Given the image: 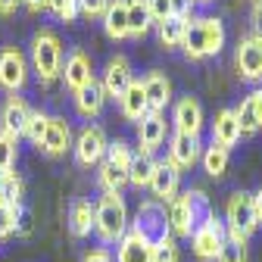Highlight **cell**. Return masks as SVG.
<instances>
[{"label": "cell", "mask_w": 262, "mask_h": 262, "mask_svg": "<svg viewBox=\"0 0 262 262\" xmlns=\"http://www.w3.org/2000/svg\"><path fill=\"white\" fill-rule=\"evenodd\" d=\"M190 4H212V0H190Z\"/></svg>", "instance_id": "46"}, {"label": "cell", "mask_w": 262, "mask_h": 262, "mask_svg": "<svg viewBox=\"0 0 262 262\" xmlns=\"http://www.w3.org/2000/svg\"><path fill=\"white\" fill-rule=\"evenodd\" d=\"M153 169H156V159L150 153L135 150V159H131V169H128V184L138 187V190H147L150 178H153Z\"/></svg>", "instance_id": "29"}, {"label": "cell", "mask_w": 262, "mask_h": 262, "mask_svg": "<svg viewBox=\"0 0 262 262\" xmlns=\"http://www.w3.org/2000/svg\"><path fill=\"white\" fill-rule=\"evenodd\" d=\"M131 159H135V147H131L128 141H122V138L110 141V147H106V156H103V162H110L113 169H119L122 175H128V169H131Z\"/></svg>", "instance_id": "32"}, {"label": "cell", "mask_w": 262, "mask_h": 262, "mask_svg": "<svg viewBox=\"0 0 262 262\" xmlns=\"http://www.w3.org/2000/svg\"><path fill=\"white\" fill-rule=\"evenodd\" d=\"M234 69L247 84H262V35H244L234 47Z\"/></svg>", "instance_id": "7"}, {"label": "cell", "mask_w": 262, "mask_h": 262, "mask_svg": "<svg viewBox=\"0 0 262 262\" xmlns=\"http://www.w3.org/2000/svg\"><path fill=\"white\" fill-rule=\"evenodd\" d=\"M22 196H25V181L19 172H4L0 175V200L10 203V206H22Z\"/></svg>", "instance_id": "33"}, {"label": "cell", "mask_w": 262, "mask_h": 262, "mask_svg": "<svg viewBox=\"0 0 262 262\" xmlns=\"http://www.w3.org/2000/svg\"><path fill=\"white\" fill-rule=\"evenodd\" d=\"M153 262H181V250L172 234H162L153 241Z\"/></svg>", "instance_id": "34"}, {"label": "cell", "mask_w": 262, "mask_h": 262, "mask_svg": "<svg viewBox=\"0 0 262 262\" xmlns=\"http://www.w3.org/2000/svg\"><path fill=\"white\" fill-rule=\"evenodd\" d=\"M215 262H247V247L225 241L222 250H219V256H215Z\"/></svg>", "instance_id": "40"}, {"label": "cell", "mask_w": 262, "mask_h": 262, "mask_svg": "<svg viewBox=\"0 0 262 262\" xmlns=\"http://www.w3.org/2000/svg\"><path fill=\"white\" fill-rule=\"evenodd\" d=\"M72 141H75L72 125L66 122L62 116H50L44 135H41V141H38V150H41L44 156H50V159H59V156H66V153L72 150Z\"/></svg>", "instance_id": "11"}, {"label": "cell", "mask_w": 262, "mask_h": 262, "mask_svg": "<svg viewBox=\"0 0 262 262\" xmlns=\"http://www.w3.org/2000/svg\"><path fill=\"white\" fill-rule=\"evenodd\" d=\"M222 222H225V228H234V231L253 237L259 231L256 215H253V193L250 190H234L225 203V219Z\"/></svg>", "instance_id": "8"}, {"label": "cell", "mask_w": 262, "mask_h": 262, "mask_svg": "<svg viewBox=\"0 0 262 262\" xmlns=\"http://www.w3.org/2000/svg\"><path fill=\"white\" fill-rule=\"evenodd\" d=\"M237 116V125H241V138H253L262 131V84L253 88L247 97H244V103L234 110Z\"/></svg>", "instance_id": "21"}, {"label": "cell", "mask_w": 262, "mask_h": 262, "mask_svg": "<svg viewBox=\"0 0 262 262\" xmlns=\"http://www.w3.org/2000/svg\"><path fill=\"white\" fill-rule=\"evenodd\" d=\"M135 81V69H131V59L125 53H116L106 59L103 66V78H100V88L106 94V100H119V97L128 91V84Z\"/></svg>", "instance_id": "10"}, {"label": "cell", "mask_w": 262, "mask_h": 262, "mask_svg": "<svg viewBox=\"0 0 262 262\" xmlns=\"http://www.w3.org/2000/svg\"><path fill=\"white\" fill-rule=\"evenodd\" d=\"M222 244H225V222L215 212H209L190 231V250H193V256L200 259V262H215Z\"/></svg>", "instance_id": "5"}, {"label": "cell", "mask_w": 262, "mask_h": 262, "mask_svg": "<svg viewBox=\"0 0 262 262\" xmlns=\"http://www.w3.org/2000/svg\"><path fill=\"white\" fill-rule=\"evenodd\" d=\"M16 159H19V138L0 131V175L10 172L16 166Z\"/></svg>", "instance_id": "35"}, {"label": "cell", "mask_w": 262, "mask_h": 262, "mask_svg": "<svg viewBox=\"0 0 262 262\" xmlns=\"http://www.w3.org/2000/svg\"><path fill=\"white\" fill-rule=\"evenodd\" d=\"M19 212H22V206H10V203L0 200V241H7V237L16 234V228H19Z\"/></svg>", "instance_id": "36"}, {"label": "cell", "mask_w": 262, "mask_h": 262, "mask_svg": "<svg viewBox=\"0 0 262 262\" xmlns=\"http://www.w3.org/2000/svg\"><path fill=\"white\" fill-rule=\"evenodd\" d=\"M209 131H212V144L231 150L237 141H241V125H237V116L234 110H219L209 122Z\"/></svg>", "instance_id": "23"}, {"label": "cell", "mask_w": 262, "mask_h": 262, "mask_svg": "<svg viewBox=\"0 0 262 262\" xmlns=\"http://www.w3.org/2000/svg\"><path fill=\"white\" fill-rule=\"evenodd\" d=\"M119 113H122V119H128V122H141L147 113H150V106H147V97H144V84H141V78H135L128 84V91L119 97Z\"/></svg>", "instance_id": "24"}, {"label": "cell", "mask_w": 262, "mask_h": 262, "mask_svg": "<svg viewBox=\"0 0 262 262\" xmlns=\"http://www.w3.org/2000/svg\"><path fill=\"white\" fill-rule=\"evenodd\" d=\"M28 116H31L28 100L19 97V94H10L4 100V106H0V131H7L13 138H22V131L28 125Z\"/></svg>", "instance_id": "19"}, {"label": "cell", "mask_w": 262, "mask_h": 262, "mask_svg": "<svg viewBox=\"0 0 262 262\" xmlns=\"http://www.w3.org/2000/svg\"><path fill=\"white\" fill-rule=\"evenodd\" d=\"M150 7H147V0H128V38H147L150 35Z\"/></svg>", "instance_id": "27"}, {"label": "cell", "mask_w": 262, "mask_h": 262, "mask_svg": "<svg viewBox=\"0 0 262 262\" xmlns=\"http://www.w3.org/2000/svg\"><path fill=\"white\" fill-rule=\"evenodd\" d=\"M72 103H75V113L81 116V119H97V116H103V110H106V94H103V88H100V81H91V84H84L81 91H75L72 94Z\"/></svg>", "instance_id": "22"}, {"label": "cell", "mask_w": 262, "mask_h": 262, "mask_svg": "<svg viewBox=\"0 0 262 262\" xmlns=\"http://www.w3.org/2000/svg\"><path fill=\"white\" fill-rule=\"evenodd\" d=\"M47 113L44 110H31V116H28V125H25V131H22V138H28L31 144L38 147V141H41V135H44V128H47Z\"/></svg>", "instance_id": "37"}, {"label": "cell", "mask_w": 262, "mask_h": 262, "mask_svg": "<svg viewBox=\"0 0 262 262\" xmlns=\"http://www.w3.org/2000/svg\"><path fill=\"white\" fill-rule=\"evenodd\" d=\"M172 125L181 135H190V138H200V131L206 125V116H203V106L196 97H178L175 106H172Z\"/></svg>", "instance_id": "12"}, {"label": "cell", "mask_w": 262, "mask_h": 262, "mask_svg": "<svg viewBox=\"0 0 262 262\" xmlns=\"http://www.w3.org/2000/svg\"><path fill=\"white\" fill-rule=\"evenodd\" d=\"M116 262H153V241L138 228H128L116 244Z\"/></svg>", "instance_id": "18"}, {"label": "cell", "mask_w": 262, "mask_h": 262, "mask_svg": "<svg viewBox=\"0 0 262 262\" xmlns=\"http://www.w3.org/2000/svg\"><path fill=\"white\" fill-rule=\"evenodd\" d=\"M141 84H144V97H147L150 113H166V106L172 103V78L166 72L153 69L141 78Z\"/></svg>", "instance_id": "20"}, {"label": "cell", "mask_w": 262, "mask_h": 262, "mask_svg": "<svg viewBox=\"0 0 262 262\" xmlns=\"http://www.w3.org/2000/svg\"><path fill=\"white\" fill-rule=\"evenodd\" d=\"M22 7H25L31 16H38V13H44V10H47V0H22Z\"/></svg>", "instance_id": "44"}, {"label": "cell", "mask_w": 262, "mask_h": 262, "mask_svg": "<svg viewBox=\"0 0 262 262\" xmlns=\"http://www.w3.org/2000/svg\"><path fill=\"white\" fill-rule=\"evenodd\" d=\"M47 10L59 19V22H75L78 19V0H47Z\"/></svg>", "instance_id": "38"}, {"label": "cell", "mask_w": 262, "mask_h": 262, "mask_svg": "<svg viewBox=\"0 0 262 262\" xmlns=\"http://www.w3.org/2000/svg\"><path fill=\"white\" fill-rule=\"evenodd\" d=\"M169 138V122H166V113H147L141 122H138V150L141 153H156Z\"/></svg>", "instance_id": "16"}, {"label": "cell", "mask_w": 262, "mask_h": 262, "mask_svg": "<svg viewBox=\"0 0 262 262\" xmlns=\"http://www.w3.org/2000/svg\"><path fill=\"white\" fill-rule=\"evenodd\" d=\"M225 41H228V31L219 16H196V19H187L181 50L190 62H200V59L219 56L225 50Z\"/></svg>", "instance_id": "1"}, {"label": "cell", "mask_w": 262, "mask_h": 262, "mask_svg": "<svg viewBox=\"0 0 262 262\" xmlns=\"http://www.w3.org/2000/svg\"><path fill=\"white\" fill-rule=\"evenodd\" d=\"M69 231L72 237H88L94 231V203L91 200H75L69 209Z\"/></svg>", "instance_id": "28"}, {"label": "cell", "mask_w": 262, "mask_h": 262, "mask_svg": "<svg viewBox=\"0 0 262 262\" xmlns=\"http://www.w3.org/2000/svg\"><path fill=\"white\" fill-rule=\"evenodd\" d=\"M28 56L19 47H4L0 50V88L7 94H19L28 84Z\"/></svg>", "instance_id": "9"}, {"label": "cell", "mask_w": 262, "mask_h": 262, "mask_svg": "<svg viewBox=\"0 0 262 262\" xmlns=\"http://www.w3.org/2000/svg\"><path fill=\"white\" fill-rule=\"evenodd\" d=\"M106 7H110V0H78V16H84L88 22H100Z\"/></svg>", "instance_id": "39"}, {"label": "cell", "mask_w": 262, "mask_h": 262, "mask_svg": "<svg viewBox=\"0 0 262 262\" xmlns=\"http://www.w3.org/2000/svg\"><path fill=\"white\" fill-rule=\"evenodd\" d=\"M59 78H62V84L69 88L72 94L81 91L84 84H91V81H94V62H91V56H88L81 47H75L69 56L62 59V72H59Z\"/></svg>", "instance_id": "15"}, {"label": "cell", "mask_w": 262, "mask_h": 262, "mask_svg": "<svg viewBox=\"0 0 262 262\" xmlns=\"http://www.w3.org/2000/svg\"><path fill=\"white\" fill-rule=\"evenodd\" d=\"M81 262H113V253H110V247H91V250H84Z\"/></svg>", "instance_id": "41"}, {"label": "cell", "mask_w": 262, "mask_h": 262, "mask_svg": "<svg viewBox=\"0 0 262 262\" xmlns=\"http://www.w3.org/2000/svg\"><path fill=\"white\" fill-rule=\"evenodd\" d=\"M147 190H150V200H156V203L175 200L178 190H181V172L169 159H156V169H153V178H150Z\"/></svg>", "instance_id": "13"}, {"label": "cell", "mask_w": 262, "mask_h": 262, "mask_svg": "<svg viewBox=\"0 0 262 262\" xmlns=\"http://www.w3.org/2000/svg\"><path fill=\"white\" fill-rule=\"evenodd\" d=\"M106 147H110V138L100 125H84L75 141H72V153H75V162L81 169H97L106 156Z\"/></svg>", "instance_id": "6"}, {"label": "cell", "mask_w": 262, "mask_h": 262, "mask_svg": "<svg viewBox=\"0 0 262 262\" xmlns=\"http://www.w3.org/2000/svg\"><path fill=\"white\" fill-rule=\"evenodd\" d=\"M250 25H253V35H262V4H253V10H250Z\"/></svg>", "instance_id": "42"}, {"label": "cell", "mask_w": 262, "mask_h": 262, "mask_svg": "<svg viewBox=\"0 0 262 262\" xmlns=\"http://www.w3.org/2000/svg\"><path fill=\"white\" fill-rule=\"evenodd\" d=\"M200 156H203V144H200V138H190V135H181V131H172L169 135V162L178 169V172H187V169H193L196 162H200Z\"/></svg>", "instance_id": "14"}, {"label": "cell", "mask_w": 262, "mask_h": 262, "mask_svg": "<svg viewBox=\"0 0 262 262\" xmlns=\"http://www.w3.org/2000/svg\"><path fill=\"white\" fill-rule=\"evenodd\" d=\"M184 31H187V19H169V22L156 25V41L162 50H175L184 41Z\"/></svg>", "instance_id": "31"}, {"label": "cell", "mask_w": 262, "mask_h": 262, "mask_svg": "<svg viewBox=\"0 0 262 262\" xmlns=\"http://www.w3.org/2000/svg\"><path fill=\"white\" fill-rule=\"evenodd\" d=\"M100 22L110 41H128V0H110Z\"/></svg>", "instance_id": "25"}, {"label": "cell", "mask_w": 262, "mask_h": 262, "mask_svg": "<svg viewBox=\"0 0 262 262\" xmlns=\"http://www.w3.org/2000/svg\"><path fill=\"white\" fill-rule=\"evenodd\" d=\"M28 69L41 84H53L62 72V41L53 28H38L28 44Z\"/></svg>", "instance_id": "3"}, {"label": "cell", "mask_w": 262, "mask_h": 262, "mask_svg": "<svg viewBox=\"0 0 262 262\" xmlns=\"http://www.w3.org/2000/svg\"><path fill=\"white\" fill-rule=\"evenodd\" d=\"M19 7H22V0H0V16L10 19V16H16Z\"/></svg>", "instance_id": "43"}, {"label": "cell", "mask_w": 262, "mask_h": 262, "mask_svg": "<svg viewBox=\"0 0 262 262\" xmlns=\"http://www.w3.org/2000/svg\"><path fill=\"white\" fill-rule=\"evenodd\" d=\"M200 159H203V172L209 178H222L228 172V162H231V150H225V147H219V144L209 141V147H203Z\"/></svg>", "instance_id": "30"}, {"label": "cell", "mask_w": 262, "mask_h": 262, "mask_svg": "<svg viewBox=\"0 0 262 262\" xmlns=\"http://www.w3.org/2000/svg\"><path fill=\"white\" fill-rule=\"evenodd\" d=\"M209 196L200 187H190L184 193H178L175 200L166 203V225H169V234L178 237H190V231L209 215Z\"/></svg>", "instance_id": "2"}, {"label": "cell", "mask_w": 262, "mask_h": 262, "mask_svg": "<svg viewBox=\"0 0 262 262\" xmlns=\"http://www.w3.org/2000/svg\"><path fill=\"white\" fill-rule=\"evenodd\" d=\"M253 215H256V225L262 228V187L253 193Z\"/></svg>", "instance_id": "45"}, {"label": "cell", "mask_w": 262, "mask_h": 262, "mask_svg": "<svg viewBox=\"0 0 262 262\" xmlns=\"http://www.w3.org/2000/svg\"><path fill=\"white\" fill-rule=\"evenodd\" d=\"M131 228L128 222V203L122 193H103L94 203V234L103 247H113L122 241V234Z\"/></svg>", "instance_id": "4"}, {"label": "cell", "mask_w": 262, "mask_h": 262, "mask_svg": "<svg viewBox=\"0 0 262 262\" xmlns=\"http://www.w3.org/2000/svg\"><path fill=\"white\" fill-rule=\"evenodd\" d=\"M131 228H138V231H144L150 241L169 234V225H166V203H156V200H147L138 206V215L135 222H131Z\"/></svg>", "instance_id": "17"}, {"label": "cell", "mask_w": 262, "mask_h": 262, "mask_svg": "<svg viewBox=\"0 0 262 262\" xmlns=\"http://www.w3.org/2000/svg\"><path fill=\"white\" fill-rule=\"evenodd\" d=\"M253 4H262V0H253Z\"/></svg>", "instance_id": "47"}, {"label": "cell", "mask_w": 262, "mask_h": 262, "mask_svg": "<svg viewBox=\"0 0 262 262\" xmlns=\"http://www.w3.org/2000/svg\"><path fill=\"white\" fill-rule=\"evenodd\" d=\"M147 7H150L153 25H162L169 19H190V10H193L190 0H147Z\"/></svg>", "instance_id": "26"}]
</instances>
